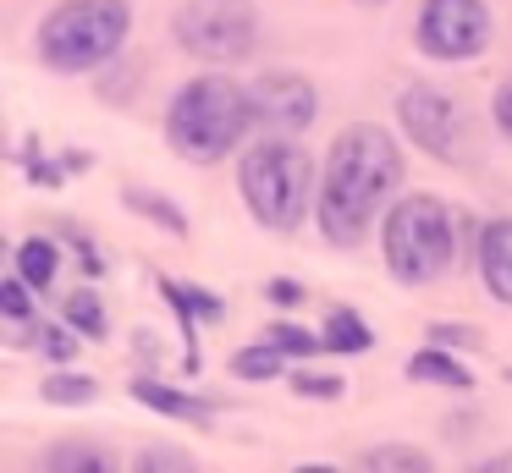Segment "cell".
I'll return each instance as SVG.
<instances>
[{"label": "cell", "mask_w": 512, "mask_h": 473, "mask_svg": "<svg viewBox=\"0 0 512 473\" xmlns=\"http://www.w3.org/2000/svg\"><path fill=\"white\" fill-rule=\"evenodd\" d=\"M408 160L391 127L380 121H347L331 138L320 160V193H314V226H320L325 248L353 253L380 231L391 198H397Z\"/></svg>", "instance_id": "cell-1"}, {"label": "cell", "mask_w": 512, "mask_h": 473, "mask_svg": "<svg viewBox=\"0 0 512 473\" xmlns=\"http://www.w3.org/2000/svg\"><path fill=\"white\" fill-rule=\"evenodd\" d=\"M166 149L188 165H221L226 154L243 149V138L254 132V99L248 83H237L226 66H204L188 83L171 88L166 99Z\"/></svg>", "instance_id": "cell-2"}, {"label": "cell", "mask_w": 512, "mask_h": 473, "mask_svg": "<svg viewBox=\"0 0 512 473\" xmlns=\"http://www.w3.org/2000/svg\"><path fill=\"white\" fill-rule=\"evenodd\" d=\"M237 193H243V209L254 215V226L276 231V237H292L314 209L320 165H314V154L303 143L259 132L243 149V160H237Z\"/></svg>", "instance_id": "cell-3"}, {"label": "cell", "mask_w": 512, "mask_h": 473, "mask_svg": "<svg viewBox=\"0 0 512 473\" xmlns=\"http://www.w3.org/2000/svg\"><path fill=\"white\" fill-rule=\"evenodd\" d=\"M380 259L386 275L408 292L446 281L457 264V215L435 193H397L380 220Z\"/></svg>", "instance_id": "cell-4"}, {"label": "cell", "mask_w": 512, "mask_h": 473, "mask_svg": "<svg viewBox=\"0 0 512 473\" xmlns=\"http://www.w3.org/2000/svg\"><path fill=\"white\" fill-rule=\"evenodd\" d=\"M133 33V0H56L34 33V55L56 77H89L122 55Z\"/></svg>", "instance_id": "cell-5"}, {"label": "cell", "mask_w": 512, "mask_h": 473, "mask_svg": "<svg viewBox=\"0 0 512 473\" xmlns=\"http://www.w3.org/2000/svg\"><path fill=\"white\" fill-rule=\"evenodd\" d=\"M171 39L204 66H237L259 50V17L248 0H188L171 11Z\"/></svg>", "instance_id": "cell-6"}, {"label": "cell", "mask_w": 512, "mask_h": 473, "mask_svg": "<svg viewBox=\"0 0 512 473\" xmlns=\"http://www.w3.org/2000/svg\"><path fill=\"white\" fill-rule=\"evenodd\" d=\"M397 127L402 138L413 143L419 154L441 165H468L474 160V127H468V110L457 105L452 88L435 83H408L397 94Z\"/></svg>", "instance_id": "cell-7"}, {"label": "cell", "mask_w": 512, "mask_h": 473, "mask_svg": "<svg viewBox=\"0 0 512 473\" xmlns=\"http://www.w3.org/2000/svg\"><path fill=\"white\" fill-rule=\"evenodd\" d=\"M490 0H419L413 11V50L441 66H468L490 50Z\"/></svg>", "instance_id": "cell-8"}, {"label": "cell", "mask_w": 512, "mask_h": 473, "mask_svg": "<svg viewBox=\"0 0 512 473\" xmlns=\"http://www.w3.org/2000/svg\"><path fill=\"white\" fill-rule=\"evenodd\" d=\"M248 99H254V132H265V138H298L320 121V88L287 66L259 72L248 83Z\"/></svg>", "instance_id": "cell-9"}, {"label": "cell", "mask_w": 512, "mask_h": 473, "mask_svg": "<svg viewBox=\"0 0 512 473\" xmlns=\"http://www.w3.org/2000/svg\"><path fill=\"white\" fill-rule=\"evenodd\" d=\"M155 292L166 297V308L177 314V330H182V369L199 374V369H204L199 325H221V319H226V297L210 292V286H193V281H171V275H160Z\"/></svg>", "instance_id": "cell-10"}, {"label": "cell", "mask_w": 512, "mask_h": 473, "mask_svg": "<svg viewBox=\"0 0 512 473\" xmlns=\"http://www.w3.org/2000/svg\"><path fill=\"white\" fill-rule=\"evenodd\" d=\"M127 396H133V402H144L149 413L171 418V424H188V429H210L215 413H221V402L182 391V385L160 380V374H133V380H127Z\"/></svg>", "instance_id": "cell-11"}, {"label": "cell", "mask_w": 512, "mask_h": 473, "mask_svg": "<svg viewBox=\"0 0 512 473\" xmlns=\"http://www.w3.org/2000/svg\"><path fill=\"white\" fill-rule=\"evenodd\" d=\"M474 270H479V286H485L501 308H512V215H496V220L479 226Z\"/></svg>", "instance_id": "cell-12"}, {"label": "cell", "mask_w": 512, "mask_h": 473, "mask_svg": "<svg viewBox=\"0 0 512 473\" xmlns=\"http://www.w3.org/2000/svg\"><path fill=\"white\" fill-rule=\"evenodd\" d=\"M408 380L413 385H435V391H457V396L474 391V369L457 358V347H441V341H424V347L413 352V358H408Z\"/></svg>", "instance_id": "cell-13"}, {"label": "cell", "mask_w": 512, "mask_h": 473, "mask_svg": "<svg viewBox=\"0 0 512 473\" xmlns=\"http://www.w3.org/2000/svg\"><path fill=\"white\" fill-rule=\"evenodd\" d=\"M122 209H133L138 220H149L155 231H166V237H177V242H188V209L177 204V198H166L160 187H144V182H122Z\"/></svg>", "instance_id": "cell-14"}, {"label": "cell", "mask_w": 512, "mask_h": 473, "mask_svg": "<svg viewBox=\"0 0 512 473\" xmlns=\"http://www.w3.org/2000/svg\"><path fill=\"white\" fill-rule=\"evenodd\" d=\"M12 270L23 275L39 297H50V292H56V281H61V237H50V231L23 237L12 248Z\"/></svg>", "instance_id": "cell-15"}, {"label": "cell", "mask_w": 512, "mask_h": 473, "mask_svg": "<svg viewBox=\"0 0 512 473\" xmlns=\"http://www.w3.org/2000/svg\"><path fill=\"white\" fill-rule=\"evenodd\" d=\"M34 468H50V473H111L116 457L100 446V440L67 435V440H50V446L34 457Z\"/></svg>", "instance_id": "cell-16"}, {"label": "cell", "mask_w": 512, "mask_h": 473, "mask_svg": "<svg viewBox=\"0 0 512 473\" xmlns=\"http://www.w3.org/2000/svg\"><path fill=\"white\" fill-rule=\"evenodd\" d=\"M320 336H325V352H336V358H364L375 347V330H369V319L358 308H331Z\"/></svg>", "instance_id": "cell-17"}, {"label": "cell", "mask_w": 512, "mask_h": 473, "mask_svg": "<svg viewBox=\"0 0 512 473\" xmlns=\"http://www.w3.org/2000/svg\"><path fill=\"white\" fill-rule=\"evenodd\" d=\"M226 369L248 385H270V380H287V352L259 336V341H248V347H237L232 358H226Z\"/></svg>", "instance_id": "cell-18"}, {"label": "cell", "mask_w": 512, "mask_h": 473, "mask_svg": "<svg viewBox=\"0 0 512 473\" xmlns=\"http://www.w3.org/2000/svg\"><path fill=\"white\" fill-rule=\"evenodd\" d=\"M61 319H67L83 341H105V336H111V308H105V297L94 292V286H78V292L61 297Z\"/></svg>", "instance_id": "cell-19"}, {"label": "cell", "mask_w": 512, "mask_h": 473, "mask_svg": "<svg viewBox=\"0 0 512 473\" xmlns=\"http://www.w3.org/2000/svg\"><path fill=\"white\" fill-rule=\"evenodd\" d=\"M358 468L364 473H435V457L419 451L413 440H380V446H369L358 457Z\"/></svg>", "instance_id": "cell-20"}, {"label": "cell", "mask_w": 512, "mask_h": 473, "mask_svg": "<svg viewBox=\"0 0 512 473\" xmlns=\"http://www.w3.org/2000/svg\"><path fill=\"white\" fill-rule=\"evenodd\" d=\"M39 396H45L50 407H94V402H100V380H94V374L67 369V363H56V369L39 380Z\"/></svg>", "instance_id": "cell-21"}, {"label": "cell", "mask_w": 512, "mask_h": 473, "mask_svg": "<svg viewBox=\"0 0 512 473\" xmlns=\"http://www.w3.org/2000/svg\"><path fill=\"white\" fill-rule=\"evenodd\" d=\"M12 341H34L39 358H50V363H72L78 347H83V336L67 325V319H34V325H23Z\"/></svg>", "instance_id": "cell-22"}, {"label": "cell", "mask_w": 512, "mask_h": 473, "mask_svg": "<svg viewBox=\"0 0 512 473\" xmlns=\"http://www.w3.org/2000/svg\"><path fill=\"white\" fill-rule=\"evenodd\" d=\"M50 226H56V237L67 242L72 253H78L83 281H105V275H111V259H105V248H100V242H94L83 226H78V220H50Z\"/></svg>", "instance_id": "cell-23"}, {"label": "cell", "mask_w": 512, "mask_h": 473, "mask_svg": "<svg viewBox=\"0 0 512 473\" xmlns=\"http://www.w3.org/2000/svg\"><path fill=\"white\" fill-rule=\"evenodd\" d=\"M259 336H265L270 347H281L287 358H320V352H325V336H320V330H303V325H292V319H270Z\"/></svg>", "instance_id": "cell-24"}, {"label": "cell", "mask_w": 512, "mask_h": 473, "mask_svg": "<svg viewBox=\"0 0 512 473\" xmlns=\"http://www.w3.org/2000/svg\"><path fill=\"white\" fill-rule=\"evenodd\" d=\"M34 297H39V292L23 281V275L6 270V281H0V314H6V325H17V330L34 325V319H39V303H34Z\"/></svg>", "instance_id": "cell-25"}, {"label": "cell", "mask_w": 512, "mask_h": 473, "mask_svg": "<svg viewBox=\"0 0 512 473\" xmlns=\"http://www.w3.org/2000/svg\"><path fill=\"white\" fill-rule=\"evenodd\" d=\"M133 468L138 473H193V468H199V457L182 451V446H149V451H138V457H133Z\"/></svg>", "instance_id": "cell-26"}, {"label": "cell", "mask_w": 512, "mask_h": 473, "mask_svg": "<svg viewBox=\"0 0 512 473\" xmlns=\"http://www.w3.org/2000/svg\"><path fill=\"white\" fill-rule=\"evenodd\" d=\"M287 380H292V391L309 396V402H336V396L347 391L342 374H320V369H298V374H287Z\"/></svg>", "instance_id": "cell-27"}, {"label": "cell", "mask_w": 512, "mask_h": 473, "mask_svg": "<svg viewBox=\"0 0 512 473\" xmlns=\"http://www.w3.org/2000/svg\"><path fill=\"white\" fill-rule=\"evenodd\" d=\"M490 127H496L501 143H512V72L496 83V94H490Z\"/></svg>", "instance_id": "cell-28"}, {"label": "cell", "mask_w": 512, "mask_h": 473, "mask_svg": "<svg viewBox=\"0 0 512 473\" xmlns=\"http://www.w3.org/2000/svg\"><path fill=\"white\" fill-rule=\"evenodd\" d=\"M424 336H430V341H441V347H457V352L485 347V330H474V325H430Z\"/></svg>", "instance_id": "cell-29"}, {"label": "cell", "mask_w": 512, "mask_h": 473, "mask_svg": "<svg viewBox=\"0 0 512 473\" xmlns=\"http://www.w3.org/2000/svg\"><path fill=\"white\" fill-rule=\"evenodd\" d=\"M265 297H270V303H281V308H298L309 292H303L298 281H265Z\"/></svg>", "instance_id": "cell-30"}, {"label": "cell", "mask_w": 512, "mask_h": 473, "mask_svg": "<svg viewBox=\"0 0 512 473\" xmlns=\"http://www.w3.org/2000/svg\"><path fill=\"white\" fill-rule=\"evenodd\" d=\"M468 473H512V451H485L468 462Z\"/></svg>", "instance_id": "cell-31"}, {"label": "cell", "mask_w": 512, "mask_h": 473, "mask_svg": "<svg viewBox=\"0 0 512 473\" xmlns=\"http://www.w3.org/2000/svg\"><path fill=\"white\" fill-rule=\"evenodd\" d=\"M353 6H369V11H375V6H391V0H353Z\"/></svg>", "instance_id": "cell-32"}, {"label": "cell", "mask_w": 512, "mask_h": 473, "mask_svg": "<svg viewBox=\"0 0 512 473\" xmlns=\"http://www.w3.org/2000/svg\"><path fill=\"white\" fill-rule=\"evenodd\" d=\"M507 380H512V369H507Z\"/></svg>", "instance_id": "cell-33"}]
</instances>
